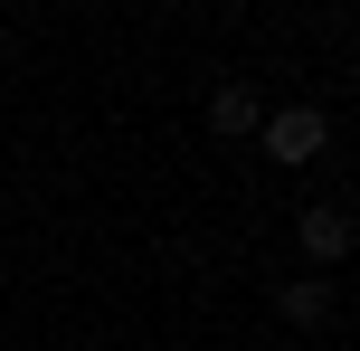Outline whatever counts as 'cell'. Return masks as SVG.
<instances>
[{
  "label": "cell",
  "mask_w": 360,
  "mask_h": 351,
  "mask_svg": "<svg viewBox=\"0 0 360 351\" xmlns=\"http://www.w3.org/2000/svg\"><path fill=\"white\" fill-rule=\"evenodd\" d=\"M256 143H266V162L304 171L313 152L332 143V124H323V105H285V114H266V124H256Z\"/></svg>",
  "instance_id": "6da1fadb"
},
{
  "label": "cell",
  "mask_w": 360,
  "mask_h": 351,
  "mask_svg": "<svg viewBox=\"0 0 360 351\" xmlns=\"http://www.w3.org/2000/svg\"><path fill=\"white\" fill-rule=\"evenodd\" d=\"M294 238H304L313 266H342V257H351V209H342V200H313L304 219H294Z\"/></svg>",
  "instance_id": "7a4b0ae2"
},
{
  "label": "cell",
  "mask_w": 360,
  "mask_h": 351,
  "mask_svg": "<svg viewBox=\"0 0 360 351\" xmlns=\"http://www.w3.org/2000/svg\"><path fill=\"white\" fill-rule=\"evenodd\" d=\"M256 124H266V105H256V95L228 76V86L209 95V133H228V143H237V133H256Z\"/></svg>",
  "instance_id": "3957f363"
},
{
  "label": "cell",
  "mask_w": 360,
  "mask_h": 351,
  "mask_svg": "<svg viewBox=\"0 0 360 351\" xmlns=\"http://www.w3.org/2000/svg\"><path fill=\"white\" fill-rule=\"evenodd\" d=\"M332 304H342V295H332L323 276H294L285 295H275V314H285V323H304V333H313V323H332Z\"/></svg>",
  "instance_id": "277c9868"
}]
</instances>
